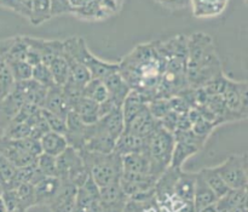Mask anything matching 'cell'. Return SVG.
<instances>
[{
    "mask_svg": "<svg viewBox=\"0 0 248 212\" xmlns=\"http://www.w3.org/2000/svg\"><path fill=\"white\" fill-rule=\"evenodd\" d=\"M215 128L216 126L213 125L211 121L206 120V119L201 118L200 116V118H199L198 120L191 125V131H193L198 137L207 141L208 138H210L211 133H212L213 130H215Z\"/></svg>",
    "mask_w": 248,
    "mask_h": 212,
    "instance_id": "cell-44",
    "label": "cell"
},
{
    "mask_svg": "<svg viewBox=\"0 0 248 212\" xmlns=\"http://www.w3.org/2000/svg\"><path fill=\"white\" fill-rule=\"evenodd\" d=\"M14 85L15 80L12 78L11 72H10L6 62L0 57V103L14 89Z\"/></svg>",
    "mask_w": 248,
    "mask_h": 212,
    "instance_id": "cell-38",
    "label": "cell"
},
{
    "mask_svg": "<svg viewBox=\"0 0 248 212\" xmlns=\"http://www.w3.org/2000/svg\"><path fill=\"white\" fill-rule=\"evenodd\" d=\"M47 65L53 80H55L56 86L62 87L69 79V67H68L67 61L64 60L63 56H58V57L53 58Z\"/></svg>",
    "mask_w": 248,
    "mask_h": 212,
    "instance_id": "cell-34",
    "label": "cell"
},
{
    "mask_svg": "<svg viewBox=\"0 0 248 212\" xmlns=\"http://www.w3.org/2000/svg\"><path fill=\"white\" fill-rule=\"evenodd\" d=\"M18 199V209L27 212L29 209L35 206V193L34 186L31 183H21L15 188Z\"/></svg>",
    "mask_w": 248,
    "mask_h": 212,
    "instance_id": "cell-35",
    "label": "cell"
},
{
    "mask_svg": "<svg viewBox=\"0 0 248 212\" xmlns=\"http://www.w3.org/2000/svg\"><path fill=\"white\" fill-rule=\"evenodd\" d=\"M82 97L101 104L108 98V91L102 80L91 79L82 89Z\"/></svg>",
    "mask_w": 248,
    "mask_h": 212,
    "instance_id": "cell-32",
    "label": "cell"
},
{
    "mask_svg": "<svg viewBox=\"0 0 248 212\" xmlns=\"http://www.w3.org/2000/svg\"><path fill=\"white\" fill-rule=\"evenodd\" d=\"M218 198L216 194L213 193L212 189L208 187V184L203 181L201 175L196 172V179H195V189H194V199L193 204L195 206L196 211H200L201 209L210 206L212 204L217 203Z\"/></svg>",
    "mask_w": 248,
    "mask_h": 212,
    "instance_id": "cell-20",
    "label": "cell"
},
{
    "mask_svg": "<svg viewBox=\"0 0 248 212\" xmlns=\"http://www.w3.org/2000/svg\"><path fill=\"white\" fill-rule=\"evenodd\" d=\"M148 109L150 114L154 116L156 120H161L167 113L171 112L170 108V102L166 98H154L150 102H148Z\"/></svg>",
    "mask_w": 248,
    "mask_h": 212,
    "instance_id": "cell-42",
    "label": "cell"
},
{
    "mask_svg": "<svg viewBox=\"0 0 248 212\" xmlns=\"http://www.w3.org/2000/svg\"><path fill=\"white\" fill-rule=\"evenodd\" d=\"M31 79L35 80L38 84L46 87V89H50V87H53L56 85L52 74H51L50 69H48V65H44V63H40V65L33 67V70H31Z\"/></svg>",
    "mask_w": 248,
    "mask_h": 212,
    "instance_id": "cell-39",
    "label": "cell"
},
{
    "mask_svg": "<svg viewBox=\"0 0 248 212\" xmlns=\"http://www.w3.org/2000/svg\"><path fill=\"white\" fill-rule=\"evenodd\" d=\"M56 171L61 181L70 182L77 188H79L90 176L82 163L80 152L70 147L56 157Z\"/></svg>",
    "mask_w": 248,
    "mask_h": 212,
    "instance_id": "cell-6",
    "label": "cell"
},
{
    "mask_svg": "<svg viewBox=\"0 0 248 212\" xmlns=\"http://www.w3.org/2000/svg\"><path fill=\"white\" fill-rule=\"evenodd\" d=\"M93 129L96 132L103 133V135L110 136L114 140H118L125 130L121 108H115L107 115L99 118L98 121L93 124Z\"/></svg>",
    "mask_w": 248,
    "mask_h": 212,
    "instance_id": "cell-13",
    "label": "cell"
},
{
    "mask_svg": "<svg viewBox=\"0 0 248 212\" xmlns=\"http://www.w3.org/2000/svg\"><path fill=\"white\" fill-rule=\"evenodd\" d=\"M51 1V11L53 16H60L63 14H70L72 7H70L68 0H50Z\"/></svg>",
    "mask_w": 248,
    "mask_h": 212,
    "instance_id": "cell-47",
    "label": "cell"
},
{
    "mask_svg": "<svg viewBox=\"0 0 248 212\" xmlns=\"http://www.w3.org/2000/svg\"><path fill=\"white\" fill-rule=\"evenodd\" d=\"M11 212H24V211H21V210H16V211H11Z\"/></svg>",
    "mask_w": 248,
    "mask_h": 212,
    "instance_id": "cell-58",
    "label": "cell"
},
{
    "mask_svg": "<svg viewBox=\"0 0 248 212\" xmlns=\"http://www.w3.org/2000/svg\"><path fill=\"white\" fill-rule=\"evenodd\" d=\"M166 60L160 52L159 41L140 44L119 62V73L131 90L147 102L156 96Z\"/></svg>",
    "mask_w": 248,
    "mask_h": 212,
    "instance_id": "cell-1",
    "label": "cell"
},
{
    "mask_svg": "<svg viewBox=\"0 0 248 212\" xmlns=\"http://www.w3.org/2000/svg\"><path fill=\"white\" fill-rule=\"evenodd\" d=\"M52 17L50 0H33L29 14V22L33 26H40Z\"/></svg>",
    "mask_w": 248,
    "mask_h": 212,
    "instance_id": "cell-30",
    "label": "cell"
},
{
    "mask_svg": "<svg viewBox=\"0 0 248 212\" xmlns=\"http://www.w3.org/2000/svg\"><path fill=\"white\" fill-rule=\"evenodd\" d=\"M102 82H104V85L107 87V91H108V98L115 104V107L121 108L124 101H125V98L131 91L127 82L124 80V78L121 77V74L119 72L108 75Z\"/></svg>",
    "mask_w": 248,
    "mask_h": 212,
    "instance_id": "cell-17",
    "label": "cell"
},
{
    "mask_svg": "<svg viewBox=\"0 0 248 212\" xmlns=\"http://www.w3.org/2000/svg\"><path fill=\"white\" fill-rule=\"evenodd\" d=\"M61 184H62V181L58 177H44L40 182H38L34 186L35 206L48 208L60 192Z\"/></svg>",
    "mask_w": 248,
    "mask_h": 212,
    "instance_id": "cell-16",
    "label": "cell"
},
{
    "mask_svg": "<svg viewBox=\"0 0 248 212\" xmlns=\"http://www.w3.org/2000/svg\"><path fill=\"white\" fill-rule=\"evenodd\" d=\"M0 154L6 158L17 169L28 166L36 162V158L31 157L22 149L18 140H10L4 136L0 137Z\"/></svg>",
    "mask_w": 248,
    "mask_h": 212,
    "instance_id": "cell-10",
    "label": "cell"
},
{
    "mask_svg": "<svg viewBox=\"0 0 248 212\" xmlns=\"http://www.w3.org/2000/svg\"><path fill=\"white\" fill-rule=\"evenodd\" d=\"M123 160V172L130 174L150 175V164L145 153H132L121 157Z\"/></svg>",
    "mask_w": 248,
    "mask_h": 212,
    "instance_id": "cell-23",
    "label": "cell"
},
{
    "mask_svg": "<svg viewBox=\"0 0 248 212\" xmlns=\"http://www.w3.org/2000/svg\"><path fill=\"white\" fill-rule=\"evenodd\" d=\"M72 112H74L86 125H92L99 119L98 103L85 97H80L72 104Z\"/></svg>",
    "mask_w": 248,
    "mask_h": 212,
    "instance_id": "cell-21",
    "label": "cell"
},
{
    "mask_svg": "<svg viewBox=\"0 0 248 212\" xmlns=\"http://www.w3.org/2000/svg\"><path fill=\"white\" fill-rule=\"evenodd\" d=\"M0 212H6V209H5L4 201H2L1 196H0Z\"/></svg>",
    "mask_w": 248,
    "mask_h": 212,
    "instance_id": "cell-54",
    "label": "cell"
},
{
    "mask_svg": "<svg viewBox=\"0 0 248 212\" xmlns=\"http://www.w3.org/2000/svg\"><path fill=\"white\" fill-rule=\"evenodd\" d=\"M2 192H4V189H2V187H1V183H0V196H1Z\"/></svg>",
    "mask_w": 248,
    "mask_h": 212,
    "instance_id": "cell-57",
    "label": "cell"
},
{
    "mask_svg": "<svg viewBox=\"0 0 248 212\" xmlns=\"http://www.w3.org/2000/svg\"><path fill=\"white\" fill-rule=\"evenodd\" d=\"M24 61H26L29 65H31V67H35V65L43 63L41 62L40 55H39L34 49L29 48V46H28V51H27V55H26V58H24Z\"/></svg>",
    "mask_w": 248,
    "mask_h": 212,
    "instance_id": "cell-49",
    "label": "cell"
},
{
    "mask_svg": "<svg viewBox=\"0 0 248 212\" xmlns=\"http://www.w3.org/2000/svg\"><path fill=\"white\" fill-rule=\"evenodd\" d=\"M6 65L11 72L15 82L31 79L33 67L29 65L26 61H9V62H6Z\"/></svg>",
    "mask_w": 248,
    "mask_h": 212,
    "instance_id": "cell-37",
    "label": "cell"
},
{
    "mask_svg": "<svg viewBox=\"0 0 248 212\" xmlns=\"http://www.w3.org/2000/svg\"><path fill=\"white\" fill-rule=\"evenodd\" d=\"M16 174L17 167L0 154V183L4 191L16 188Z\"/></svg>",
    "mask_w": 248,
    "mask_h": 212,
    "instance_id": "cell-33",
    "label": "cell"
},
{
    "mask_svg": "<svg viewBox=\"0 0 248 212\" xmlns=\"http://www.w3.org/2000/svg\"><path fill=\"white\" fill-rule=\"evenodd\" d=\"M68 1H69L70 7H72L73 10V9H79V7L85 6V5L90 4L92 0H68Z\"/></svg>",
    "mask_w": 248,
    "mask_h": 212,
    "instance_id": "cell-51",
    "label": "cell"
},
{
    "mask_svg": "<svg viewBox=\"0 0 248 212\" xmlns=\"http://www.w3.org/2000/svg\"><path fill=\"white\" fill-rule=\"evenodd\" d=\"M70 14H73L78 18L85 19V21H101V19L108 18L110 16V14L107 12L97 0H92L90 4L79 7V9H73Z\"/></svg>",
    "mask_w": 248,
    "mask_h": 212,
    "instance_id": "cell-26",
    "label": "cell"
},
{
    "mask_svg": "<svg viewBox=\"0 0 248 212\" xmlns=\"http://www.w3.org/2000/svg\"><path fill=\"white\" fill-rule=\"evenodd\" d=\"M73 212H86V210H84V209H81V208H78V206L75 205V209L73 210Z\"/></svg>",
    "mask_w": 248,
    "mask_h": 212,
    "instance_id": "cell-55",
    "label": "cell"
},
{
    "mask_svg": "<svg viewBox=\"0 0 248 212\" xmlns=\"http://www.w3.org/2000/svg\"><path fill=\"white\" fill-rule=\"evenodd\" d=\"M223 73L222 61L217 53L212 38L202 32H196L188 38L186 82L191 89L203 87L213 78Z\"/></svg>",
    "mask_w": 248,
    "mask_h": 212,
    "instance_id": "cell-2",
    "label": "cell"
},
{
    "mask_svg": "<svg viewBox=\"0 0 248 212\" xmlns=\"http://www.w3.org/2000/svg\"><path fill=\"white\" fill-rule=\"evenodd\" d=\"M196 172H184L179 174L178 179L174 184L173 193L184 203H193L194 189H195Z\"/></svg>",
    "mask_w": 248,
    "mask_h": 212,
    "instance_id": "cell-22",
    "label": "cell"
},
{
    "mask_svg": "<svg viewBox=\"0 0 248 212\" xmlns=\"http://www.w3.org/2000/svg\"><path fill=\"white\" fill-rule=\"evenodd\" d=\"M40 145L43 153L55 158L58 157L61 153H63L68 148V143L64 136L53 132V131H48L40 138Z\"/></svg>",
    "mask_w": 248,
    "mask_h": 212,
    "instance_id": "cell-25",
    "label": "cell"
},
{
    "mask_svg": "<svg viewBox=\"0 0 248 212\" xmlns=\"http://www.w3.org/2000/svg\"><path fill=\"white\" fill-rule=\"evenodd\" d=\"M199 212H219V211H218L217 205H216V204H212V205L206 206V208L201 209V210Z\"/></svg>",
    "mask_w": 248,
    "mask_h": 212,
    "instance_id": "cell-52",
    "label": "cell"
},
{
    "mask_svg": "<svg viewBox=\"0 0 248 212\" xmlns=\"http://www.w3.org/2000/svg\"><path fill=\"white\" fill-rule=\"evenodd\" d=\"M247 82L228 80L227 87L222 94V98L229 111L240 114L245 119L248 115V99H247Z\"/></svg>",
    "mask_w": 248,
    "mask_h": 212,
    "instance_id": "cell-9",
    "label": "cell"
},
{
    "mask_svg": "<svg viewBox=\"0 0 248 212\" xmlns=\"http://www.w3.org/2000/svg\"><path fill=\"white\" fill-rule=\"evenodd\" d=\"M19 146L22 147V149L26 153H28L29 155L34 158H38L39 155L43 153V149H41L40 141L35 140V138L27 137L23 138V140H18Z\"/></svg>",
    "mask_w": 248,
    "mask_h": 212,
    "instance_id": "cell-45",
    "label": "cell"
},
{
    "mask_svg": "<svg viewBox=\"0 0 248 212\" xmlns=\"http://www.w3.org/2000/svg\"><path fill=\"white\" fill-rule=\"evenodd\" d=\"M201 150L200 147L194 145H189L186 142H179V141H174L173 152H172V159H171V166L174 169H182L184 163L199 153Z\"/></svg>",
    "mask_w": 248,
    "mask_h": 212,
    "instance_id": "cell-27",
    "label": "cell"
},
{
    "mask_svg": "<svg viewBox=\"0 0 248 212\" xmlns=\"http://www.w3.org/2000/svg\"><path fill=\"white\" fill-rule=\"evenodd\" d=\"M148 138H140L131 133L123 132L120 137L116 140L114 153L120 157L132 154V153H145L147 152Z\"/></svg>",
    "mask_w": 248,
    "mask_h": 212,
    "instance_id": "cell-19",
    "label": "cell"
},
{
    "mask_svg": "<svg viewBox=\"0 0 248 212\" xmlns=\"http://www.w3.org/2000/svg\"><path fill=\"white\" fill-rule=\"evenodd\" d=\"M213 167L230 189H247V154H232Z\"/></svg>",
    "mask_w": 248,
    "mask_h": 212,
    "instance_id": "cell-7",
    "label": "cell"
},
{
    "mask_svg": "<svg viewBox=\"0 0 248 212\" xmlns=\"http://www.w3.org/2000/svg\"><path fill=\"white\" fill-rule=\"evenodd\" d=\"M82 163L87 172L99 188L119 183L123 175V160L116 153L99 154V153L80 150Z\"/></svg>",
    "mask_w": 248,
    "mask_h": 212,
    "instance_id": "cell-3",
    "label": "cell"
},
{
    "mask_svg": "<svg viewBox=\"0 0 248 212\" xmlns=\"http://www.w3.org/2000/svg\"><path fill=\"white\" fill-rule=\"evenodd\" d=\"M64 137L67 140L68 147L75 150H82L87 141L92 137V125H86L74 112H69L65 118Z\"/></svg>",
    "mask_w": 248,
    "mask_h": 212,
    "instance_id": "cell-8",
    "label": "cell"
},
{
    "mask_svg": "<svg viewBox=\"0 0 248 212\" xmlns=\"http://www.w3.org/2000/svg\"><path fill=\"white\" fill-rule=\"evenodd\" d=\"M36 167L39 171L45 177H57V171H56V158L51 155L41 153L36 158Z\"/></svg>",
    "mask_w": 248,
    "mask_h": 212,
    "instance_id": "cell-40",
    "label": "cell"
},
{
    "mask_svg": "<svg viewBox=\"0 0 248 212\" xmlns=\"http://www.w3.org/2000/svg\"><path fill=\"white\" fill-rule=\"evenodd\" d=\"M229 212H247V206H242V208L235 209V210H232Z\"/></svg>",
    "mask_w": 248,
    "mask_h": 212,
    "instance_id": "cell-53",
    "label": "cell"
},
{
    "mask_svg": "<svg viewBox=\"0 0 248 212\" xmlns=\"http://www.w3.org/2000/svg\"><path fill=\"white\" fill-rule=\"evenodd\" d=\"M230 0H189L193 16L199 19H210L220 16L227 10Z\"/></svg>",
    "mask_w": 248,
    "mask_h": 212,
    "instance_id": "cell-14",
    "label": "cell"
},
{
    "mask_svg": "<svg viewBox=\"0 0 248 212\" xmlns=\"http://www.w3.org/2000/svg\"><path fill=\"white\" fill-rule=\"evenodd\" d=\"M77 187L70 182L62 181L61 188L56 198L50 204L48 209L51 212H73L75 209V196Z\"/></svg>",
    "mask_w": 248,
    "mask_h": 212,
    "instance_id": "cell-18",
    "label": "cell"
},
{
    "mask_svg": "<svg viewBox=\"0 0 248 212\" xmlns=\"http://www.w3.org/2000/svg\"><path fill=\"white\" fill-rule=\"evenodd\" d=\"M228 80H229V78H228L227 75L224 74V72H223L222 74L217 75V77L213 78L210 82H207V84L203 86V89H205L206 94H207L208 96H222L225 87H227Z\"/></svg>",
    "mask_w": 248,
    "mask_h": 212,
    "instance_id": "cell-41",
    "label": "cell"
},
{
    "mask_svg": "<svg viewBox=\"0 0 248 212\" xmlns=\"http://www.w3.org/2000/svg\"><path fill=\"white\" fill-rule=\"evenodd\" d=\"M115 1H116V4H118V6L121 9V6H123V4H124V1H125V0H115Z\"/></svg>",
    "mask_w": 248,
    "mask_h": 212,
    "instance_id": "cell-56",
    "label": "cell"
},
{
    "mask_svg": "<svg viewBox=\"0 0 248 212\" xmlns=\"http://www.w3.org/2000/svg\"><path fill=\"white\" fill-rule=\"evenodd\" d=\"M41 113H43V116L45 118L46 123H47L50 131H53V132L61 133V135L64 136L65 130H67L65 119L61 118V116L56 115V114L50 113V112L45 111V109L43 108H41Z\"/></svg>",
    "mask_w": 248,
    "mask_h": 212,
    "instance_id": "cell-43",
    "label": "cell"
},
{
    "mask_svg": "<svg viewBox=\"0 0 248 212\" xmlns=\"http://www.w3.org/2000/svg\"><path fill=\"white\" fill-rule=\"evenodd\" d=\"M159 126L160 121L156 120L150 114L149 109L147 107L144 111L140 112L137 116H135L132 120L126 124L124 132L138 136L140 138H149Z\"/></svg>",
    "mask_w": 248,
    "mask_h": 212,
    "instance_id": "cell-11",
    "label": "cell"
},
{
    "mask_svg": "<svg viewBox=\"0 0 248 212\" xmlns=\"http://www.w3.org/2000/svg\"><path fill=\"white\" fill-rule=\"evenodd\" d=\"M29 48L40 55L41 62L47 65L53 58L63 55V40H45L34 36H23Z\"/></svg>",
    "mask_w": 248,
    "mask_h": 212,
    "instance_id": "cell-12",
    "label": "cell"
},
{
    "mask_svg": "<svg viewBox=\"0 0 248 212\" xmlns=\"http://www.w3.org/2000/svg\"><path fill=\"white\" fill-rule=\"evenodd\" d=\"M63 52L72 56L89 69L92 79H106L108 75L119 72V62H108L94 56L87 48L85 39L72 36L63 40Z\"/></svg>",
    "mask_w": 248,
    "mask_h": 212,
    "instance_id": "cell-4",
    "label": "cell"
},
{
    "mask_svg": "<svg viewBox=\"0 0 248 212\" xmlns=\"http://www.w3.org/2000/svg\"><path fill=\"white\" fill-rule=\"evenodd\" d=\"M31 136V125L28 123L16 120H9L5 129L4 137L10 140H23Z\"/></svg>",
    "mask_w": 248,
    "mask_h": 212,
    "instance_id": "cell-36",
    "label": "cell"
},
{
    "mask_svg": "<svg viewBox=\"0 0 248 212\" xmlns=\"http://www.w3.org/2000/svg\"><path fill=\"white\" fill-rule=\"evenodd\" d=\"M62 56L64 57V60L67 61L68 67H69V79L72 80V82H74L75 84L79 85V86L84 87L85 85L92 79L89 69H87L82 63H80L79 61L73 58L72 56L67 55V53L64 52H63Z\"/></svg>",
    "mask_w": 248,
    "mask_h": 212,
    "instance_id": "cell-28",
    "label": "cell"
},
{
    "mask_svg": "<svg viewBox=\"0 0 248 212\" xmlns=\"http://www.w3.org/2000/svg\"><path fill=\"white\" fill-rule=\"evenodd\" d=\"M155 1L169 10H181L189 5V0H155Z\"/></svg>",
    "mask_w": 248,
    "mask_h": 212,
    "instance_id": "cell-48",
    "label": "cell"
},
{
    "mask_svg": "<svg viewBox=\"0 0 248 212\" xmlns=\"http://www.w3.org/2000/svg\"><path fill=\"white\" fill-rule=\"evenodd\" d=\"M43 109L52 114H56V115L61 116L63 119L67 118L69 112H72V107H70L69 101H68L67 96L63 92L62 87L56 86V85L53 87L47 89Z\"/></svg>",
    "mask_w": 248,
    "mask_h": 212,
    "instance_id": "cell-15",
    "label": "cell"
},
{
    "mask_svg": "<svg viewBox=\"0 0 248 212\" xmlns=\"http://www.w3.org/2000/svg\"><path fill=\"white\" fill-rule=\"evenodd\" d=\"M216 205L219 212H229L247 206V189H229L225 196L218 199Z\"/></svg>",
    "mask_w": 248,
    "mask_h": 212,
    "instance_id": "cell-24",
    "label": "cell"
},
{
    "mask_svg": "<svg viewBox=\"0 0 248 212\" xmlns=\"http://www.w3.org/2000/svg\"><path fill=\"white\" fill-rule=\"evenodd\" d=\"M174 147V136L165 130L161 125L148 138L147 152L150 164V175L159 179L165 170L171 166L172 152Z\"/></svg>",
    "mask_w": 248,
    "mask_h": 212,
    "instance_id": "cell-5",
    "label": "cell"
},
{
    "mask_svg": "<svg viewBox=\"0 0 248 212\" xmlns=\"http://www.w3.org/2000/svg\"><path fill=\"white\" fill-rule=\"evenodd\" d=\"M1 199L4 201L5 209L6 212L16 211L18 209V199H17V194L15 189H9V191H4L1 194Z\"/></svg>",
    "mask_w": 248,
    "mask_h": 212,
    "instance_id": "cell-46",
    "label": "cell"
},
{
    "mask_svg": "<svg viewBox=\"0 0 248 212\" xmlns=\"http://www.w3.org/2000/svg\"><path fill=\"white\" fill-rule=\"evenodd\" d=\"M0 6L6 7V9L19 14V11H21V0H0Z\"/></svg>",
    "mask_w": 248,
    "mask_h": 212,
    "instance_id": "cell-50",
    "label": "cell"
},
{
    "mask_svg": "<svg viewBox=\"0 0 248 212\" xmlns=\"http://www.w3.org/2000/svg\"><path fill=\"white\" fill-rule=\"evenodd\" d=\"M24 98L19 95V92L16 89H12L10 91V94L5 97L4 99L0 103V112L4 114L6 118H9V120H11L18 111L21 109L22 104L24 103Z\"/></svg>",
    "mask_w": 248,
    "mask_h": 212,
    "instance_id": "cell-31",
    "label": "cell"
},
{
    "mask_svg": "<svg viewBox=\"0 0 248 212\" xmlns=\"http://www.w3.org/2000/svg\"><path fill=\"white\" fill-rule=\"evenodd\" d=\"M199 174L201 175V177L203 179V181L208 184L211 189H212L213 193L216 194L218 199L222 198L223 196L229 192V187L225 184V182L223 181L222 177L218 175V172L216 171L215 167H203L199 171Z\"/></svg>",
    "mask_w": 248,
    "mask_h": 212,
    "instance_id": "cell-29",
    "label": "cell"
}]
</instances>
